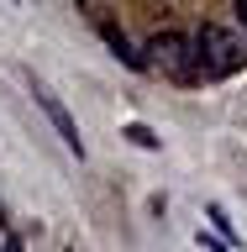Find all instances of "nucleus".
<instances>
[{
	"label": "nucleus",
	"mask_w": 247,
	"mask_h": 252,
	"mask_svg": "<svg viewBox=\"0 0 247 252\" xmlns=\"http://www.w3.org/2000/svg\"><path fill=\"white\" fill-rule=\"evenodd\" d=\"M205 216H211V226H216V231L226 236V242H237V231H232V220H226V210H221V205H211Z\"/></svg>",
	"instance_id": "obj_5"
},
{
	"label": "nucleus",
	"mask_w": 247,
	"mask_h": 252,
	"mask_svg": "<svg viewBox=\"0 0 247 252\" xmlns=\"http://www.w3.org/2000/svg\"><path fill=\"white\" fill-rule=\"evenodd\" d=\"M126 137L137 142V147H158V137H153V131H147V126H126Z\"/></svg>",
	"instance_id": "obj_6"
},
{
	"label": "nucleus",
	"mask_w": 247,
	"mask_h": 252,
	"mask_svg": "<svg viewBox=\"0 0 247 252\" xmlns=\"http://www.w3.org/2000/svg\"><path fill=\"white\" fill-rule=\"evenodd\" d=\"M237 16H242V27H247V0H242V5H237Z\"/></svg>",
	"instance_id": "obj_8"
},
{
	"label": "nucleus",
	"mask_w": 247,
	"mask_h": 252,
	"mask_svg": "<svg viewBox=\"0 0 247 252\" xmlns=\"http://www.w3.org/2000/svg\"><path fill=\"white\" fill-rule=\"evenodd\" d=\"M0 252H27V247H21V236H16V231H0Z\"/></svg>",
	"instance_id": "obj_7"
},
{
	"label": "nucleus",
	"mask_w": 247,
	"mask_h": 252,
	"mask_svg": "<svg viewBox=\"0 0 247 252\" xmlns=\"http://www.w3.org/2000/svg\"><path fill=\"white\" fill-rule=\"evenodd\" d=\"M195 53H200L205 79H226V74H237V68L247 63V42L237 37V32H226V27H205L200 42H195Z\"/></svg>",
	"instance_id": "obj_1"
},
{
	"label": "nucleus",
	"mask_w": 247,
	"mask_h": 252,
	"mask_svg": "<svg viewBox=\"0 0 247 252\" xmlns=\"http://www.w3.org/2000/svg\"><path fill=\"white\" fill-rule=\"evenodd\" d=\"M147 53H153V68L169 79H195V68H200V53H195V42L189 37H179V32H158L153 42H147Z\"/></svg>",
	"instance_id": "obj_2"
},
{
	"label": "nucleus",
	"mask_w": 247,
	"mask_h": 252,
	"mask_svg": "<svg viewBox=\"0 0 247 252\" xmlns=\"http://www.w3.org/2000/svg\"><path fill=\"white\" fill-rule=\"evenodd\" d=\"M32 94H37V105L47 110V121H53V131L63 137V147H69L74 158H84V137H79V126H74V116H69V105H63L47 84H32Z\"/></svg>",
	"instance_id": "obj_3"
},
{
	"label": "nucleus",
	"mask_w": 247,
	"mask_h": 252,
	"mask_svg": "<svg viewBox=\"0 0 247 252\" xmlns=\"http://www.w3.org/2000/svg\"><path fill=\"white\" fill-rule=\"evenodd\" d=\"M100 32H106V42L116 47V58H121V63H132V68H142V58H137V53H132V47H126V37H121V32H116V27H110V21H100Z\"/></svg>",
	"instance_id": "obj_4"
}]
</instances>
